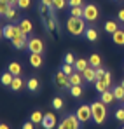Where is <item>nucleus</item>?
<instances>
[{
	"mask_svg": "<svg viewBox=\"0 0 124 129\" xmlns=\"http://www.w3.org/2000/svg\"><path fill=\"white\" fill-rule=\"evenodd\" d=\"M82 77H84L86 82H96V68L87 66V68L82 72Z\"/></svg>",
	"mask_w": 124,
	"mask_h": 129,
	"instance_id": "10",
	"label": "nucleus"
},
{
	"mask_svg": "<svg viewBox=\"0 0 124 129\" xmlns=\"http://www.w3.org/2000/svg\"><path fill=\"white\" fill-rule=\"evenodd\" d=\"M23 86H24V84H23L21 77H14V80H12V84H11V89H12V91H19Z\"/></svg>",
	"mask_w": 124,
	"mask_h": 129,
	"instance_id": "30",
	"label": "nucleus"
},
{
	"mask_svg": "<svg viewBox=\"0 0 124 129\" xmlns=\"http://www.w3.org/2000/svg\"><path fill=\"white\" fill-rule=\"evenodd\" d=\"M117 18H119V21L124 23V9H121L119 12H117Z\"/></svg>",
	"mask_w": 124,
	"mask_h": 129,
	"instance_id": "40",
	"label": "nucleus"
},
{
	"mask_svg": "<svg viewBox=\"0 0 124 129\" xmlns=\"http://www.w3.org/2000/svg\"><path fill=\"white\" fill-rule=\"evenodd\" d=\"M12 80H14V75H12L11 72H5V73L2 75V86H5V87H11V84H12Z\"/></svg>",
	"mask_w": 124,
	"mask_h": 129,
	"instance_id": "23",
	"label": "nucleus"
},
{
	"mask_svg": "<svg viewBox=\"0 0 124 129\" xmlns=\"http://www.w3.org/2000/svg\"><path fill=\"white\" fill-rule=\"evenodd\" d=\"M0 2H9V0H0Z\"/></svg>",
	"mask_w": 124,
	"mask_h": 129,
	"instance_id": "44",
	"label": "nucleus"
},
{
	"mask_svg": "<svg viewBox=\"0 0 124 129\" xmlns=\"http://www.w3.org/2000/svg\"><path fill=\"white\" fill-rule=\"evenodd\" d=\"M100 101H103L105 105H112V103L115 101V96H114L112 91H105V92L100 94Z\"/></svg>",
	"mask_w": 124,
	"mask_h": 129,
	"instance_id": "12",
	"label": "nucleus"
},
{
	"mask_svg": "<svg viewBox=\"0 0 124 129\" xmlns=\"http://www.w3.org/2000/svg\"><path fill=\"white\" fill-rule=\"evenodd\" d=\"M114 115H115V119H117L119 122H122V124H124V107L122 108H117V110L114 112Z\"/></svg>",
	"mask_w": 124,
	"mask_h": 129,
	"instance_id": "32",
	"label": "nucleus"
},
{
	"mask_svg": "<svg viewBox=\"0 0 124 129\" xmlns=\"http://www.w3.org/2000/svg\"><path fill=\"white\" fill-rule=\"evenodd\" d=\"M26 49H28L30 52L42 54V52H44V42H42L40 39H37V37H32V39H28V42H26Z\"/></svg>",
	"mask_w": 124,
	"mask_h": 129,
	"instance_id": "8",
	"label": "nucleus"
},
{
	"mask_svg": "<svg viewBox=\"0 0 124 129\" xmlns=\"http://www.w3.org/2000/svg\"><path fill=\"white\" fill-rule=\"evenodd\" d=\"M30 4H32V0H19V9H28L30 7Z\"/></svg>",
	"mask_w": 124,
	"mask_h": 129,
	"instance_id": "38",
	"label": "nucleus"
},
{
	"mask_svg": "<svg viewBox=\"0 0 124 129\" xmlns=\"http://www.w3.org/2000/svg\"><path fill=\"white\" fill-rule=\"evenodd\" d=\"M84 37H86L87 42H96V40H98V31H96L94 28H87L86 33H84Z\"/></svg>",
	"mask_w": 124,
	"mask_h": 129,
	"instance_id": "15",
	"label": "nucleus"
},
{
	"mask_svg": "<svg viewBox=\"0 0 124 129\" xmlns=\"http://www.w3.org/2000/svg\"><path fill=\"white\" fill-rule=\"evenodd\" d=\"M19 28L23 30L24 35H30L32 30H33V26H32V21H30V19H21V21H19Z\"/></svg>",
	"mask_w": 124,
	"mask_h": 129,
	"instance_id": "14",
	"label": "nucleus"
},
{
	"mask_svg": "<svg viewBox=\"0 0 124 129\" xmlns=\"http://www.w3.org/2000/svg\"><path fill=\"white\" fill-rule=\"evenodd\" d=\"M66 0H53V7L56 9V11H63L65 7H66Z\"/></svg>",
	"mask_w": 124,
	"mask_h": 129,
	"instance_id": "31",
	"label": "nucleus"
},
{
	"mask_svg": "<svg viewBox=\"0 0 124 129\" xmlns=\"http://www.w3.org/2000/svg\"><path fill=\"white\" fill-rule=\"evenodd\" d=\"M94 87H96V92H100V94L110 89V86H108L107 82H103V80H96V82H94Z\"/></svg>",
	"mask_w": 124,
	"mask_h": 129,
	"instance_id": "26",
	"label": "nucleus"
},
{
	"mask_svg": "<svg viewBox=\"0 0 124 129\" xmlns=\"http://www.w3.org/2000/svg\"><path fill=\"white\" fill-rule=\"evenodd\" d=\"M70 94L73 98H81L82 96V86H72L70 87Z\"/></svg>",
	"mask_w": 124,
	"mask_h": 129,
	"instance_id": "29",
	"label": "nucleus"
},
{
	"mask_svg": "<svg viewBox=\"0 0 124 129\" xmlns=\"http://www.w3.org/2000/svg\"><path fill=\"white\" fill-rule=\"evenodd\" d=\"M98 16H100V12H98V7L94 5V4H86L84 5V19L87 23H94L98 19Z\"/></svg>",
	"mask_w": 124,
	"mask_h": 129,
	"instance_id": "7",
	"label": "nucleus"
},
{
	"mask_svg": "<svg viewBox=\"0 0 124 129\" xmlns=\"http://www.w3.org/2000/svg\"><path fill=\"white\" fill-rule=\"evenodd\" d=\"M121 86H122V87H124V80H122V82H121Z\"/></svg>",
	"mask_w": 124,
	"mask_h": 129,
	"instance_id": "43",
	"label": "nucleus"
},
{
	"mask_svg": "<svg viewBox=\"0 0 124 129\" xmlns=\"http://www.w3.org/2000/svg\"><path fill=\"white\" fill-rule=\"evenodd\" d=\"M39 79L37 77H30L28 79V82H26V87H28V91H32V92H35V91H39Z\"/></svg>",
	"mask_w": 124,
	"mask_h": 129,
	"instance_id": "18",
	"label": "nucleus"
},
{
	"mask_svg": "<svg viewBox=\"0 0 124 129\" xmlns=\"http://www.w3.org/2000/svg\"><path fill=\"white\" fill-rule=\"evenodd\" d=\"M56 129H81V120L77 119L75 113H70L56 126Z\"/></svg>",
	"mask_w": 124,
	"mask_h": 129,
	"instance_id": "4",
	"label": "nucleus"
},
{
	"mask_svg": "<svg viewBox=\"0 0 124 129\" xmlns=\"http://www.w3.org/2000/svg\"><path fill=\"white\" fill-rule=\"evenodd\" d=\"M44 115H45V113H42L40 110H35V112H32V115H30V120H32L33 124H42V120H44Z\"/></svg>",
	"mask_w": 124,
	"mask_h": 129,
	"instance_id": "19",
	"label": "nucleus"
},
{
	"mask_svg": "<svg viewBox=\"0 0 124 129\" xmlns=\"http://www.w3.org/2000/svg\"><path fill=\"white\" fill-rule=\"evenodd\" d=\"M40 126L44 129H54V126H58V122H56V115H54L53 112H47V113L44 115V120H42Z\"/></svg>",
	"mask_w": 124,
	"mask_h": 129,
	"instance_id": "9",
	"label": "nucleus"
},
{
	"mask_svg": "<svg viewBox=\"0 0 124 129\" xmlns=\"http://www.w3.org/2000/svg\"><path fill=\"white\" fill-rule=\"evenodd\" d=\"M0 129H11V127H9L7 124H0Z\"/></svg>",
	"mask_w": 124,
	"mask_h": 129,
	"instance_id": "42",
	"label": "nucleus"
},
{
	"mask_svg": "<svg viewBox=\"0 0 124 129\" xmlns=\"http://www.w3.org/2000/svg\"><path fill=\"white\" fill-rule=\"evenodd\" d=\"M70 7H84V0H68Z\"/></svg>",
	"mask_w": 124,
	"mask_h": 129,
	"instance_id": "37",
	"label": "nucleus"
},
{
	"mask_svg": "<svg viewBox=\"0 0 124 129\" xmlns=\"http://www.w3.org/2000/svg\"><path fill=\"white\" fill-rule=\"evenodd\" d=\"M112 92H114V96H115L117 101H124V87L122 86H115L112 89Z\"/></svg>",
	"mask_w": 124,
	"mask_h": 129,
	"instance_id": "24",
	"label": "nucleus"
},
{
	"mask_svg": "<svg viewBox=\"0 0 124 129\" xmlns=\"http://www.w3.org/2000/svg\"><path fill=\"white\" fill-rule=\"evenodd\" d=\"M86 23H87V21H86L84 18L70 16V18L66 19V30H68L70 35H73V37H81V35L86 33V30H87Z\"/></svg>",
	"mask_w": 124,
	"mask_h": 129,
	"instance_id": "1",
	"label": "nucleus"
},
{
	"mask_svg": "<svg viewBox=\"0 0 124 129\" xmlns=\"http://www.w3.org/2000/svg\"><path fill=\"white\" fill-rule=\"evenodd\" d=\"M9 7H11V4H9V2H0V14L4 16V14L9 11Z\"/></svg>",
	"mask_w": 124,
	"mask_h": 129,
	"instance_id": "36",
	"label": "nucleus"
},
{
	"mask_svg": "<svg viewBox=\"0 0 124 129\" xmlns=\"http://www.w3.org/2000/svg\"><path fill=\"white\" fill-rule=\"evenodd\" d=\"M12 33H14V24H5V26L2 28V35H4V39H7V40L12 39Z\"/></svg>",
	"mask_w": 124,
	"mask_h": 129,
	"instance_id": "20",
	"label": "nucleus"
},
{
	"mask_svg": "<svg viewBox=\"0 0 124 129\" xmlns=\"http://www.w3.org/2000/svg\"><path fill=\"white\" fill-rule=\"evenodd\" d=\"M11 42H12V45H14L16 49H24V47H26L28 39H26V35L23 33V30L19 28V24H14V33H12Z\"/></svg>",
	"mask_w": 124,
	"mask_h": 129,
	"instance_id": "3",
	"label": "nucleus"
},
{
	"mask_svg": "<svg viewBox=\"0 0 124 129\" xmlns=\"http://www.w3.org/2000/svg\"><path fill=\"white\" fill-rule=\"evenodd\" d=\"M114 2H121V0H114Z\"/></svg>",
	"mask_w": 124,
	"mask_h": 129,
	"instance_id": "45",
	"label": "nucleus"
},
{
	"mask_svg": "<svg viewBox=\"0 0 124 129\" xmlns=\"http://www.w3.org/2000/svg\"><path fill=\"white\" fill-rule=\"evenodd\" d=\"M77 119L81 120V124H87L89 120H93V112H91V105H81L75 112Z\"/></svg>",
	"mask_w": 124,
	"mask_h": 129,
	"instance_id": "6",
	"label": "nucleus"
},
{
	"mask_svg": "<svg viewBox=\"0 0 124 129\" xmlns=\"http://www.w3.org/2000/svg\"><path fill=\"white\" fill-rule=\"evenodd\" d=\"M91 112H93V120L94 124L102 126L107 119V105L103 101H93L91 103Z\"/></svg>",
	"mask_w": 124,
	"mask_h": 129,
	"instance_id": "2",
	"label": "nucleus"
},
{
	"mask_svg": "<svg viewBox=\"0 0 124 129\" xmlns=\"http://www.w3.org/2000/svg\"><path fill=\"white\" fill-rule=\"evenodd\" d=\"M82 73H77V72H75V73H72V75H70V84H72V86H81V84H82Z\"/></svg>",
	"mask_w": 124,
	"mask_h": 129,
	"instance_id": "25",
	"label": "nucleus"
},
{
	"mask_svg": "<svg viewBox=\"0 0 124 129\" xmlns=\"http://www.w3.org/2000/svg\"><path fill=\"white\" fill-rule=\"evenodd\" d=\"M122 105H124V101H122Z\"/></svg>",
	"mask_w": 124,
	"mask_h": 129,
	"instance_id": "47",
	"label": "nucleus"
},
{
	"mask_svg": "<svg viewBox=\"0 0 124 129\" xmlns=\"http://www.w3.org/2000/svg\"><path fill=\"white\" fill-rule=\"evenodd\" d=\"M53 107H54V110H61L63 108V100L61 98H53Z\"/></svg>",
	"mask_w": 124,
	"mask_h": 129,
	"instance_id": "34",
	"label": "nucleus"
},
{
	"mask_svg": "<svg viewBox=\"0 0 124 129\" xmlns=\"http://www.w3.org/2000/svg\"><path fill=\"white\" fill-rule=\"evenodd\" d=\"M70 16L82 18L84 16V7H70Z\"/></svg>",
	"mask_w": 124,
	"mask_h": 129,
	"instance_id": "28",
	"label": "nucleus"
},
{
	"mask_svg": "<svg viewBox=\"0 0 124 129\" xmlns=\"http://www.w3.org/2000/svg\"><path fill=\"white\" fill-rule=\"evenodd\" d=\"M122 129H124V127H122Z\"/></svg>",
	"mask_w": 124,
	"mask_h": 129,
	"instance_id": "48",
	"label": "nucleus"
},
{
	"mask_svg": "<svg viewBox=\"0 0 124 129\" xmlns=\"http://www.w3.org/2000/svg\"><path fill=\"white\" fill-rule=\"evenodd\" d=\"M63 61H65V63H68V64H75L77 59H75V56H73L72 52H66V54H65V58H63Z\"/></svg>",
	"mask_w": 124,
	"mask_h": 129,
	"instance_id": "33",
	"label": "nucleus"
},
{
	"mask_svg": "<svg viewBox=\"0 0 124 129\" xmlns=\"http://www.w3.org/2000/svg\"><path fill=\"white\" fill-rule=\"evenodd\" d=\"M112 42L117 45H124V28H119L114 35H112Z\"/></svg>",
	"mask_w": 124,
	"mask_h": 129,
	"instance_id": "13",
	"label": "nucleus"
},
{
	"mask_svg": "<svg viewBox=\"0 0 124 129\" xmlns=\"http://www.w3.org/2000/svg\"><path fill=\"white\" fill-rule=\"evenodd\" d=\"M105 31H107V33H110V35H114V33H115V31H117V30H119V24H117V23L115 21H110V19H108V21L105 23Z\"/></svg>",
	"mask_w": 124,
	"mask_h": 129,
	"instance_id": "16",
	"label": "nucleus"
},
{
	"mask_svg": "<svg viewBox=\"0 0 124 129\" xmlns=\"http://www.w3.org/2000/svg\"><path fill=\"white\" fill-rule=\"evenodd\" d=\"M122 28H124V23H122Z\"/></svg>",
	"mask_w": 124,
	"mask_h": 129,
	"instance_id": "46",
	"label": "nucleus"
},
{
	"mask_svg": "<svg viewBox=\"0 0 124 129\" xmlns=\"http://www.w3.org/2000/svg\"><path fill=\"white\" fill-rule=\"evenodd\" d=\"M7 70H9V72H11L14 77H19V73H21V64L16 63V61H12V63H9Z\"/></svg>",
	"mask_w": 124,
	"mask_h": 129,
	"instance_id": "22",
	"label": "nucleus"
},
{
	"mask_svg": "<svg viewBox=\"0 0 124 129\" xmlns=\"http://www.w3.org/2000/svg\"><path fill=\"white\" fill-rule=\"evenodd\" d=\"M30 64L33 68H40L44 64V59H42V54H37V52H30Z\"/></svg>",
	"mask_w": 124,
	"mask_h": 129,
	"instance_id": "11",
	"label": "nucleus"
},
{
	"mask_svg": "<svg viewBox=\"0 0 124 129\" xmlns=\"http://www.w3.org/2000/svg\"><path fill=\"white\" fill-rule=\"evenodd\" d=\"M60 70H61L63 73H66L68 77H70L72 73H75V66H73V64H68V63H63Z\"/></svg>",
	"mask_w": 124,
	"mask_h": 129,
	"instance_id": "27",
	"label": "nucleus"
},
{
	"mask_svg": "<svg viewBox=\"0 0 124 129\" xmlns=\"http://www.w3.org/2000/svg\"><path fill=\"white\" fill-rule=\"evenodd\" d=\"M40 4L47 5V7H51V5H53V0H40Z\"/></svg>",
	"mask_w": 124,
	"mask_h": 129,
	"instance_id": "41",
	"label": "nucleus"
},
{
	"mask_svg": "<svg viewBox=\"0 0 124 129\" xmlns=\"http://www.w3.org/2000/svg\"><path fill=\"white\" fill-rule=\"evenodd\" d=\"M73 66H75V70H77V72H81V73H82L84 70L89 66V59L81 58V59H77V61H75V64H73Z\"/></svg>",
	"mask_w": 124,
	"mask_h": 129,
	"instance_id": "21",
	"label": "nucleus"
},
{
	"mask_svg": "<svg viewBox=\"0 0 124 129\" xmlns=\"http://www.w3.org/2000/svg\"><path fill=\"white\" fill-rule=\"evenodd\" d=\"M89 66H93V68H102V56H100V54H91V56H89Z\"/></svg>",
	"mask_w": 124,
	"mask_h": 129,
	"instance_id": "17",
	"label": "nucleus"
},
{
	"mask_svg": "<svg viewBox=\"0 0 124 129\" xmlns=\"http://www.w3.org/2000/svg\"><path fill=\"white\" fill-rule=\"evenodd\" d=\"M16 16H18V14H16V9H14V7H9V11L4 14V18H7V19H14Z\"/></svg>",
	"mask_w": 124,
	"mask_h": 129,
	"instance_id": "35",
	"label": "nucleus"
},
{
	"mask_svg": "<svg viewBox=\"0 0 124 129\" xmlns=\"http://www.w3.org/2000/svg\"><path fill=\"white\" fill-rule=\"evenodd\" d=\"M33 126H35V124H33V122L30 120V122H24V124H23V127H21V129H33Z\"/></svg>",
	"mask_w": 124,
	"mask_h": 129,
	"instance_id": "39",
	"label": "nucleus"
},
{
	"mask_svg": "<svg viewBox=\"0 0 124 129\" xmlns=\"http://www.w3.org/2000/svg\"><path fill=\"white\" fill-rule=\"evenodd\" d=\"M53 82H54V86L58 87V89H70V87H72V84H70V77H68L66 73H63L61 70H58V72L54 73Z\"/></svg>",
	"mask_w": 124,
	"mask_h": 129,
	"instance_id": "5",
	"label": "nucleus"
}]
</instances>
